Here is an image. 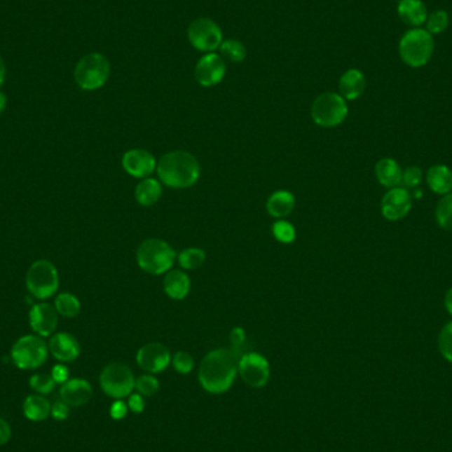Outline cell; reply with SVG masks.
<instances>
[{
  "mask_svg": "<svg viewBox=\"0 0 452 452\" xmlns=\"http://www.w3.org/2000/svg\"><path fill=\"white\" fill-rule=\"evenodd\" d=\"M242 357L234 349H214L203 359L198 369V381L210 395H222L231 389Z\"/></svg>",
  "mask_w": 452,
  "mask_h": 452,
  "instance_id": "cell-1",
  "label": "cell"
},
{
  "mask_svg": "<svg viewBox=\"0 0 452 452\" xmlns=\"http://www.w3.org/2000/svg\"><path fill=\"white\" fill-rule=\"evenodd\" d=\"M156 172L164 186L184 189L198 183L201 168L195 155L177 150L163 155L156 165Z\"/></svg>",
  "mask_w": 452,
  "mask_h": 452,
  "instance_id": "cell-2",
  "label": "cell"
},
{
  "mask_svg": "<svg viewBox=\"0 0 452 452\" xmlns=\"http://www.w3.org/2000/svg\"><path fill=\"white\" fill-rule=\"evenodd\" d=\"M176 253L168 242L159 238H149L137 250L138 266L152 275H162L174 266Z\"/></svg>",
  "mask_w": 452,
  "mask_h": 452,
  "instance_id": "cell-3",
  "label": "cell"
},
{
  "mask_svg": "<svg viewBox=\"0 0 452 452\" xmlns=\"http://www.w3.org/2000/svg\"><path fill=\"white\" fill-rule=\"evenodd\" d=\"M27 290L39 301H46L55 295L60 286L57 268L48 259L34 262L25 275Z\"/></svg>",
  "mask_w": 452,
  "mask_h": 452,
  "instance_id": "cell-4",
  "label": "cell"
},
{
  "mask_svg": "<svg viewBox=\"0 0 452 452\" xmlns=\"http://www.w3.org/2000/svg\"><path fill=\"white\" fill-rule=\"evenodd\" d=\"M110 77V62L100 53H90L82 57L76 69L74 78L83 90H97Z\"/></svg>",
  "mask_w": 452,
  "mask_h": 452,
  "instance_id": "cell-5",
  "label": "cell"
},
{
  "mask_svg": "<svg viewBox=\"0 0 452 452\" xmlns=\"http://www.w3.org/2000/svg\"><path fill=\"white\" fill-rule=\"evenodd\" d=\"M434 50V40L429 31L411 29L399 43V55L409 67L419 68L427 64Z\"/></svg>",
  "mask_w": 452,
  "mask_h": 452,
  "instance_id": "cell-6",
  "label": "cell"
},
{
  "mask_svg": "<svg viewBox=\"0 0 452 452\" xmlns=\"http://www.w3.org/2000/svg\"><path fill=\"white\" fill-rule=\"evenodd\" d=\"M46 341L40 336L27 335L20 337L11 349L12 362L23 371L36 369L41 367L48 359Z\"/></svg>",
  "mask_w": 452,
  "mask_h": 452,
  "instance_id": "cell-7",
  "label": "cell"
},
{
  "mask_svg": "<svg viewBox=\"0 0 452 452\" xmlns=\"http://www.w3.org/2000/svg\"><path fill=\"white\" fill-rule=\"evenodd\" d=\"M311 116L316 125L322 128H335L345 121L348 106L340 94H320L313 101Z\"/></svg>",
  "mask_w": 452,
  "mask_h": 452,
  "instance_id": "cell-8",
  "label": "cell"
},
{
  "mask_svg": "<svg viewBox=\"0 0 452 452\" xmlns=\"http://www.w3.org/2000/svg\"><path fill=\"white\" fill-rule=\"evenodd\" d=\"M100 383L104 395L121 399L135 389V377L126 364L110 362L101 371Z\"/></svg>",
  "mask_w": 452,
  "mask_h": 452,
  "instance_id": "cell-9",
  "label": "cell"
},
{
  "mask_svg": "<svg viewBox=\"0 0 452 452\" xmlns=\"http://www.w3.org/2000/svg\"><path fill=\"white\" fill-rule=\"evenodd\" d=\"M188 39L198 50L210 52L219 48L222 43L220 27L213 20L201 18L192 22L188 27Z\"/></svg>",
  "mask_w": 452,
  "mask_h": 452,
  "instance_id": "cell-10",
  "label": "cell"
},
{
  "mask_svg": "<svg viewBox=\"0 0 452 452\" xmlns=\"http://www.w3.org/2000/svg\"><path fill=\"white\" fill-rule=\"evenodd\" d=\"M238 373L250 388H263L270 380V364L259 353H245L238 361Z\"/></svg>",
  "mask_w": 452,
  "mask_h": 452,
  "instance_id": "cell-11",
  "label": "cell"
},
{
  "mask_svg": "<svg viewBox=\"0 0 452 452\" xmlns=\"http://www.w3.org/2000/svg\"><path fill=\"white\" fill-rule=\"evenodd\" d=\"M413 207V196L401 186L390 188L381 200V213L386 220L399 221L405 219Z\"/></svg>",
  "mask_w": 452,
  "mask_h": 452,
  "instance_id": "cell-12",
  "label": "cell"
},
{
  "mask_svg": "<svg viewBox=\"0 0 452 452\" xmlns=\"http://www.w3.org/2000/svg\"><path fill=\"white\" fill-rule=\"evenodd\" d=\"M172 361L171 353L160 343H147L137 353V362L143 371L151 374L165 371Z\"/></svg>",
  "mask_w": 452,
  "mask_h": 452,
  "instance_id": "cell-13",
  "label": "cell"
},
{
  "mask_svg": "<svg viewBox=\"0 0 452 452\" xmlns=\"http://www.w3.org/2000/svg\"><path fill=\"white\" fill-rule=\"evenodd\" d=\"M122 165L130 176L137 179H146L153 174L158 162L150 151L134 149L128 150L123 155Z\"/></svg>",
  "mask_w": 452,
  "mask_h": 452,
  "instance_id": "cell-14",
  "label": "cell"
},
{
  "mask_svg": "<svg viewBox=\"0 0 452 452\" xmlns=\"http://www.w3.org/2000/svg\"><path fill=\"white\" fill-rule=\"evenodd\" d=\"M58 324V313L55 306L49 303H37L29 311V325L37 336L53 335Z\"/></svg>",
  "mask_w": 452,
  "mask_h": 452,
  "instance_id": "cell-15",
  "label": "cell"
},
{
  "mask_svg": "<svg viewBox=\"0 0 452 452\" xmlns=\"http://www.w3.org/2000/svg\"><path fill=\"white\" fill-rule=\"evenodd\" d=\"M226 73V67L224 60L214 53L207 55L198 60L195 68V77L200 85L210 88L222 81Z\"/></svg>",
  "mask_w": 452,
  "mask_h": 452,
  "instance_id": "cell-16",
  "label": "cell"
},
{
  "mask_svg": "<svg viewBox=\"0 0 452 452\" xmlns=\"http://www.w3.org/2000/svg\"><path fill=\"white\" fill-rule=\"evenodd\" d=\"M48 348L55 359L62 362L74 361L81 353L80 343L68 332H58L50 337Z\"/></svg>",
  "mask_w": 452,
  "mask_h": 452,
  "instance_id": "cell-17",
  "label": "cell"
},
{
  "mask_svg": "<svg viewBox=\"0 0 452 452\" xmlns=\"http://www.w3.org/2000/svg\"><path fill=\"white\" fill-rule=\"evenodd\" d=\"M92 395H93L92 385L82 378L68 380L67 383H62L61 390H60L61 401H64L67 405L73 406V407L88 404L90 401Z\"/></svg>",
  "mask_w": 452,
  "mask_h": 452,
  "instance_id": "cell-18",
  "label": "cell"
},
{
  "mask_svg": "<svg viewBox=\"0 0 452 452\" xmlns=\"http://www.w3.org/2000/svg\"><path fill=\"white\" fill-rule=\"evenodd\" d=\"M164 292L174 301H183L191 291V279L183 270L171 268L163 279Z\"/></svg>",
  "mask_w": 452,
  "mask_h": 452,
  "instance_id": "cell-19",
  "label": "cell"
},
{
  "mask_svg": "<svg viewBox=\"0 0 452 452\" xmlns=\"http://www.w3.org/2000/svg\"><path fill=\"white\" fill-rule=\"evenodd\" d=\"M426 182L437 195L444 196L452 192V171L447 165H432L426 174Z\"/></svg>",
  "mask_w": 452,
  "mask_h": 452,
  "instance_id": "cell-20",
  "label": "cell"
},
{
  "mask_svg": "<svg viewBox=\"0 0 452 452\" xmlns=\"http://www.w3.org/2000/svg\"><path fill=\"white\" fill-rule=\"evenodd\" d=\"M402 168L392 158H385L376 164V177L381 186L395 188L402 183Z\"/></svg>",
  "mask_w": 452,
  "mask_h": 452,
  "instance_id": "cell-21",
  "label": "cell"
},
{
  "mask_svg": "<svg viewBox=\"0 0 452 452\" xmlns=\"http://www.w3.org/2000/svg\"><path fill=\"white\" fill-rule=\"evenodd\" d=\"M340 95L344 100L353 101L361 97L365 90V77L357 69H349L345 71L338 82Z\"/></svg>",
  "mask_w": 452,
  "mask_h": 452,
  "instance_id": "cell-22",
  "label": "cell"
},
{
  "mask_svg": "<svg viewBox=\"0 0 452 452\" xmlns=\"http://www.w3.org/2000/svg\"><path fill=\"white\" fill-rule=\"evenodd\" d=\"M294 208H295V198L289 191H277L267 200V212L274 219L283 220L285 217L290 216Z\"/></svg>",
  "mask_w": 452,
  "mask_h": 452,
  "instance_id": "cell-23",
  "label": "cell"
},
{
  "mask_svg": "<svg viewBox=\"0 0 452 452\" xmlns=\"http://www.w3.org/2000/svg\"><path fill=\"white\" fill-rule=\"evenodd\" d=\"M162 198V184L156 179H142L135 188V198L142 207H152Z\"/></svg>",
  "mask_w": 452,
  "mask_h": 452,
  "instance_id": "cell-24",
  "label": "cell"
},
{
  "mask_svg": "<svg viewBox=\"0 0 452 452\" xmlns=\"http://www.w3.org/2000/svg\"><path fill=\"white\" fill-rule=\"evenodd\" d=\"M23 411L29 420L41 422L50 416L52 406L47 398L41 395H29L24 401Z\"/></svg>",
  "mask_w": 452,
  "mask_h": 452,
  "instance_id": "cell-25",
  "label": "cell"
},
{
  "mask_svg": "<svg viewBox=\"0 0 452 452\" xmlns=\"http://www.w3.org/2000/svg\"><path fill=\"white\" fill-rule=\"evenodd\" d=\"M399 18L409 25H420L427 18L425 4L420 0H402L398 6Z\"/></svg>",
  "mask_w": 452,
  "mask_h": 452,
  "instance_id": "cell-26",
  "label": "cell"
},
{
  "mask_svg": "<svg viewBox=\"0 0 452 452\" xmlns=\"http://www.w3.org/2000/svg\"><path fill=\"white\" fill-rule=\"evenodd\" d=\"M53 306L58 315L64 317H76L81 311V303L78 298L70 292L60 294Z\"/></svg>",
  "mask_w": 452,
  "mask_h": 452,
  "instance_id": "cell-27",
  "label": "cell"
},
{
  "mask_svg": "<svg viewBox=\"0 0 452 452\" xmlns=\"http://www.w3.org/2000/svg\"><path fill=\"white\" fill-rule=\"evenodd\" d=\"M207 254L200 247H188L177 255L179 265L184 270H198L205 263Z\"/></svg>",
  "mask_w": 452,
  "mask_h": 452,
  "instance_id": "cell-28",
  "label": "cell"
},
{
  "mask_svg": "<svg viewBox=\"0 0 452 452\" xmlns=\"http://www.w3.org/2000/svg\"><path fill=\"white\" fill-rule=\"evenodd\" d=\"M435 220L441 229L452 232V192L439 200L435 209Z\"/></svg>",
  "mask_w": 452,
  "mask_h": 452,
  "instance_id": "cell-29",
  "label": "cell"
},
{
  "mask_svg": "<svg viewBox=\"0 0 452 452\" xmlns=\"http://www.w3.org/2000/svg\"><path fill=\"white\" fill-rule=\"evenodd\" d=\"M221 53L233 62H241L246 57V48L241 41L229 39L221 43Z\"/></svg>",
  "mask_w": 452,
  "mask_h": 452,
  "instance_id": "cell-30",
  "label": "cell"
},
{
  "mask_svg": "<svg viewBox=\"0 0 452 452\" xmlns=\"http://www.w3.org/2000/svg\"><path fill=\"white\" fill-rule=\"evenodd\" d=\"M273 235L282 244H292L296 238V231L289 221L279 220L273 225Z\"/></svg>",
  "mask_w": 452,
  "mask_h": 452,
  "instance_id": "cell-31",
  "label": "cell"
},
{
  "mask_svg": "<svg viewBox=\"0 0 452 452\" xmlns=\"http://www.w3.org/2000/svg\"><path fill=\"white\" fill-rule=\"evenodd\" d=\"M29 385L31 388L35 390L36 393L39 395H49L53 392L56 383L52 377V374H47V373H36L31 380H29Z\"/></svg>",
  "mask_w": 452,
  "mask_h": 452,
  "instance_id": "cell-32",
  "label": "cell"
},
{
  "mask_svg": "<svg viewBox=\"0 0 452 452\" xmlns=\"http://www.w3.org/2000/svg\"><path fill=\"white\" fill-rule=\"evenodd\" d=\"M438 347L441 356L452 364V322H448L441 328L438 337Z\"/></svg>",
  "mask_w": 452,
  "mask_h": 452,
  "instance_id": "cell-33",
  "label": "cell"
},
{
  "mask_svg": "<svg viewBox=\"0 0 452 452\" xmlns=\"http://www.w3.org/2000/svg\"><path fill=\"white\" fill-rule=\"evenodd\" d=\"M135 389L143 397H151L158 393L159 381L152 374H144L135 380Z\"/></svg>",
  "mask_w": 452,
  "mask_h": 452,
  "instance_id": "cell-34",
  "label": "cell"
},
{
  "mask_svg": "<svg viewBox=\"0 0 452 452\" xmlns=\"http://www.w3.org/2000/svg\"><path fill=\"white\" fill-rule=\"evenodd\" d=\"M171 362L174 365V371L180 374L191 373L195 367V359L188 352H184V350L176 352Z\"/></svg>",
  "mask_w": 452,
  "mask_h": 452,
  "instance_id": "cell-35",
  "label": "cell"
},
{
  "mask_svg": "<svg viewBox=\"0 0 452 452\" xmlns=\"http://www.w3.org/2000/svg\"><path fill=\"white\" fill-rule=\"evenodd\" d=\"M448 27V15L444 11L434 12L429 18L430 34H441L446 28Z\"/></svg>",
  "mask_w": 452,
  "mask_h": 452,
  "instance_id": "cell-36",
  "label": "cell"
},
{
  "mask_svg": "<svg viewBox=\"0 0 452 452\" xmlns=\"http://www.w3.org/2000/svg\"><path fill=\"white\" fill-rule=\"evenodd\" d=\"M422 179H423L422 170L416 165L407 167L402 174V183L407 188H417L422 183Z\"/></svg>",
  "mask_w": 452,
  "mask_h": 452,
  "instance_id": "cell-37",
  "label": "cell"
},
{
  "mask_svg": "<svg viewBox=\"0 0 452 452\" xmlns=\"http://www.w3.org/2000/svg\"><path fill=\"white\" fill-rule=\"evenodd\" d=\"M246 341V335H245V331L242 328L240 327H235L233 328L232 332H231V343H232V349H234L235 352H238L240 355H244L241 353V349H242V345Z\"/></svg>",
  "mask_w": 452,
  "mask_h": 452,
  "instance_id": "cell-38",
  "label": "cell"
},
{
  "mask_svg": "<svg viewBox=\"0 0 452 452\" xmlns=\"http://www.w3.org/2000/svg\"><path fill=\"white\" fill-rule=\"evenodd\" d=\"M69 406L67 405L64 401H57L52 406V417L57 420H65L67 418L69 417Z\"/></svg>",
  "mask_w": 452,
  "mask_h": 452,
  "instance_id": "cell-39",
  "label": "cell"
},
{
  "mask_svg": "<svg viewBox=\"0 0 452 452\" xmlns=\"http://www.w3.org/2000/svg\"><path fill=\"white\" fill-rule=\"evenodd\" d=\"M52 377L56 383H65L69 380V371L65 365L57 364L52 369Z\"/></svg>",
  "mask_w": 452,
  "mask_h": 452,
  "instance_id": "cell-40",
  "label": "cell"
},
{
  "mask_svg": "<svg viewBox=\"0 0 452 452\" xmlns=\"http://www.w3.org/2000/svg\"><path fill=\"white\" fill-rule=\"evenodd\" d=\"M128 406L123 401H116L110 407V416L113 419H123L128 416Z\"/></svg>",
  "mask_w": 452,
  "mask_h": 452,
  "instance_id": "cell-41",
  "label": "cell"
},
{
  "mask_svg": "<svg viewBox=\"0 0 452 452\" xmlns=\"http://www.w3.org/2000/svg\"><path fill=\"white\" fill-rule=\"evenodd\" d=\"M144 399H143V395H139V393H135V395H130V398H128V407L131 409L132 413L135 414H140L144 411Z\"/></svg>",
  "mask_w": 452,
  "mask_h": 452,
  "instance_id": "cell-42",
  "label": "cell"
},
{
  "mask_svg": "<svg viewBox=\"0 0 452 452\" xmlns=\"http://www.w3.org/2000/svg\"><path fill=\"white\" fill-rule=\"evenodd\" d=\"M11 426L3 418H0V446L8 443L11 439Z\"/></svg>",
  "mask_w": 452,
  "mask_h": 452,
  "instance_id": "cell-43",
  "label": "cell"
},
{
  "mask_svg": "<svg viewBox=\"0 0 452 452\" xmlns=\"http://www.w3.org/2000/svg\"><path fill=\"white\" fill-rule=\"evenodd\" d=\"M444 307H446V310L452 316V287L446 292V296H444Z\"/></svg>",
  "mask_w": 452,
  "mask_h": 452,
  "instance_id": "cell-44",
  "label": "cell"
},
{
  "mask_svg": "<svg viewBox=\"0 0 452 452\" xmlns=\"http://www.w3.org/2000/svg\"><path fill=\"white\" fill-rule=\"evenodd\" d=\"M4 77H6V65L3 58L0 57V85L4 81Z\"/></svg>",
  "mask_w": 452,
  "mask_h": 452,
  "instance_id": "cell-45",
  "label": "cell"
},
{
  "mask_svg": "<svg viewBox=\"0 0 452 452\" xmlns=\"http://www.w3.org/2000/svg\"><path fill=\"white\" fill-rule=\"evenodd\" d=\"M6 104H7V97L0 92V114L3 113Z\"/></svg>",
  "mask_w": 452,
  "mask_h": 452,
  "instance_id": "cell-46",
  "label": "cell"
},
{
  "mask_svg": "<svg viewBox=\"0 0 452 452\" xmlns=\"http://www.w3.org/2000/svg\"><path fill=\"white\" fill-rule=\"evenodd\" d=\"M423 195V192L422 191H416V198H420Z\"/></svg>",
  "mask_w": 452,
  "mask_h": 452,
  "instance_id": "cell-47",
  "label": "cell"
}]
</instances>
